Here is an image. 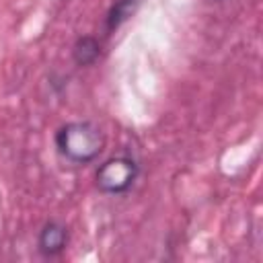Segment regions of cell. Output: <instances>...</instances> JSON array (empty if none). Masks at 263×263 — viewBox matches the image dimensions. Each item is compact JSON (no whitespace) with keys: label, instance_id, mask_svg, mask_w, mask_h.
Returning <instances> with one entry per match:
<instances>
[{"label":"cell","instance_id":"cell-5","mask_svg":"<svg viewBox=\"0 0 263 263\" xmlns=\"http://www.w3.org/2000/svg\"><path fill=\"white\" fill-rule=\"evenodd\" d=\"M138 4H140V0H115V4L107 12V29L115 31L119 25H123L134 14Z\"/></svg>","mask_w":263,"mask_h":263},{"label":"cell","instance_id":"cell-1","mask_svg":"<svg viewBox=\"0 0 263 263\" xmlns=\"http://www.w3.org/2000/svg\"><path fill=\"white\" fill-rule=\"evenodd\" d=\"M105 132L92 121H70L55 132L58 152L72 164H88L105 150Z\"/></svg>","mask_w":263,"mask_h":263},{"label":"cell","instance_id":"cell-2","mask_svg":"<svg viewBox=\"0 0 263 263\" xmlns=\"http://www.w3.org/2000/svg\"><path fill=\"white\" fill-rule=\"evenodd\" d=\"M140 164L129 156H113L107 158L95 173V183L101 193L121 195L127 193L138 181Z\"/></svg>","mask_w":263,"mask_h":263},{"label":"cell","instance_id":"cell-4","mask_svg":"<svg viewBox=\"0 0 263 263\" xmlns=\"http://www.w3.org/2000/svg\"><path fill=\"white\" fill-rule=\"evenodd\" d=\"M101 55V43L92 35L78 37L74 47H72V60L78 66H92Z\"/></svg>","mask_w":263,"mask_h":263},{"label":"cell","instance_id":"cell-3","mask_svg":"<svg viewBox=\"0 0 263 263\" xmlns=\"http://www.w3.org/2000/svg\"><path fill=\"white\" fill-rule=\"evenodd\" d=\"M68 228L62 222L49 220L43 224V228L37 234V251L43 257H55L60 253H64V249L68 247Z\"/></svg>","mask_w":263,"mask_h":263}]
</instances>
